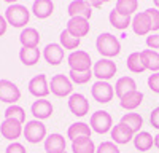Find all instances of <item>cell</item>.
<instances>
[{
  "label": "cell",
  "instance_id": "38",
  "mask_svg": "<svg viewBox=\"0 0 159 153\" xmlns=\"http://www.w3.org/2000/svg\"><path fill=\"white\" fill-rule=\"evenodd\" d=\"M148 88L151 89L153 93L159 94V72L151 73V75L148 76Z\"/></svg>",
  "mask_w": 159,
  "mask_h": 153
},
{
  "label": "cell",
  "instance_id": "48",
  "mask_svg": "<svg viewBox=\"0 0 159 153\" xmlns=\"http://www.w3.org/2000/svg\"><path fill=\"white\" fill-rule=\"evenodd\" d=\"M64 153H67V151H64Z\"/></svg>",
  "mask_w": 159,
  "mask_h": 153
},
{
  "label": "cell",
  "instance_id": "34",
  "mask_svg": "<svg viewBox=\"0 0 159 153\" xmlns=\"http://www.w3.org/2000/svg\"><path fill=\"white\" fill-rule=\"evenodd\" d=\"M3 115H5L7 120H16V121H19L21 124L25 121V110H24L22 107L16 105V104H15V105H8Z\"/></svg>",
  "mask_w": 159,
  "mask_h": 153
},
{
  "label": "cell",
  "instance_id": "2",
  "mask_svg": "<svg viewBox=\"0 0 159 153\" xmlns=\"http://www.w3.org/2000/svg\"><path fill=\"white\" fill-rule=\"evenodd\" d=\"M5 19L10 26L16 29H24L25 24H29L30 19V11L27 10V7L15 3V5H8V8L5 10Z\"/></svg>",
  "mask_w": 159,
  "mask_h": 153
},
{
  "label": "cell",
  "instance_id": "18",
  "mask_svg": "<svg viewBox=\"0 0 159 153\" xmlns=\"http://www.w3.org/2000/svg\"><path fill=\"white\" fill-rule=\"evenodd\" d=\"M43 147H45L46 153H64L65 147H67V140L64 139L62 134L54 132V134L46 136L45 142H43Z\"/></svg>",
  "mask_w": 159,
  "mask_h": 153
},
{
  "label": "cell",
  "instance_id": "17",
  "mask_svg": "<svg viewBox=\"0 0 159 153\" xmlns=\"http://www.w3.org/2000/svg\"><path fill=\"white\" fill-rule=\"evenodd\" d=\"M67 30L76 37V38H81V37H86L91 30V24H89V19H84V18H70L69 22H67Z\"/></svg>",
  "mask_w": 159,
  "mask_h": 153
},
{
  "label": "cell",
  "instance_id": "11",
  "mask_svg": "<svg viewBox=\"0 0 159 153\" xmlns=\"http://www.w3.org/2000/svg\"><path fill=\"white\" fill-rule=\"evenodd\" d=\"M67 105L75 117H84L89 113V100L81 93H73L72 96H69Z\"/></svg>",
  "mask_w": 159,
  "mask_h": 153
},
{
  "label": "cell",
  "instance_id": "44",
  "mask_svg": "<svg viewBox=\"0 0 159 153\" xmlns=\"http://www.w3.org/2000/svg\"><path fill=\"white\" fill-rule=\"evenodd\" d=\"M154 147H156V148L159 150V132H157V134L154 136Z\"/></svg>",
  "mask_w": 159,
  "mask_h": 153
},
{
  "label": "cell",
  "instance_id": "4",
  "mask_svg": "<svg viewBox=\"0 0 159 153\" xmlns=\"http://www.w3.org/2000/svg\"><path fill=\"white\" fill-rule=\"evenodd\" d=\"M49 91L57 97H67L73 94V83L69 75H52L49 81Z\"/></svg>",
  "mask_w": 159,
  "mask_h": 153
},
{
  "label": "cell",
  "instance_id": "33",
  "mask_svg": "<svg viewBox=\"0 0 159 153\" xmlns=\"http://www.w3.org/2000/svg\"><path fill=\"white\" fill-rule=\"evenodd\" d=\"M59 42H61V46H62L64 49H73V51H75V49L80 46V42H81V38L73 37L67 29H65V30H62L61 35H59Z\"/></svg>",
  "mask_w": 159,
  "mask_h": 153
},
{
  "label": "cell",
  "instance_id": "24",
  "mask_svg": "<svg viewBox=\"0 0 159 153\" xmlns=\"http://www.w3.org/2000/svg\"><path fill=\"white\" fill-rule=\"evenodd\" d=\"M143 102V93L135 89L132 93H127L126 96H123L119 99V104L124 110H135L137 107H140V104Z\"/></svg>",
  "mask_w": 159,
  "mask_h": 153
},
{
  "label": "cell",
  "instance_id": "32",
  "mask_svg": "<svg viewBox=\"0 0 159 153\" xmlns=\"http://www.w3.org/2000/svg\"><path fill=\"white\" fill-rule=\"evenodd\" d=\"M137 8H139V0H116V7H115V10L124 16L135 15Z\"/></svg>",
  "mask_w": 159,
  "mask_h": 153
},
{
  "label": "cell",
  "instance_id": "29",
  "mask_svg": "<svg viewBox=\"0 0 159 153\" xmlns=\"http://www.w3.org/2000/svg\"><path fill=\"white\" fill-rule=\"evenodd\" d=\"M142 58L145 62L147 70H151L153 73L159 72V53L154 49H143L142 51Z\"/></svg>",
  "mask_w": 159,
  "mask_h": 153
},
{
  "label": "cell",
  "instance_id": "39",
  "mask_svg": "<svg viewBox=\"0 0 159 153\" xmlns=\"http://www.w3.org/2000/svg\"><path fill=\"white\" fill-rule=\"evenodd\" d=\"M5 153H27V150H25V147L21 142H11L7 147Z\"/></svg>",
  "mask_w": 159,
  "mask_h": 153
},
{
  "label": "cell",
  "instance_id": "25",
  "mask_svg": "<svg viewBox=\"0 0 159 153\" xmlns=\"http://www.w3.org/2000/svg\"><path fill=\"white\" fill-rule=\"evenodd\" d=\"M132 142H134V147L139 150V151H148L153 148L154 145V137L148 132V131H140L134 136L132 139Z\"/></svg>",
  "mask_w": 159,
  "mask_h": 153
},
{
  "label": "cell",
  "instance_id": "41",
  "mask_svg": "<svg viewBox=\"0 0 159 153\" xmlns=\"http://www.w3.org/2000/svg\"><path fill=\"white\" fill-rule=\"evenodd\" d=\"M150 123H151V126L154 128V129L159 131V107L151 110V113H150Z\"/></svg>",
  "mask_w": 159,
  "mask_h": 153
},
{
  "label": "cell",
  "instance_id": "1",
  "mask_svg": "<svg viewBox=\"0 0 159 153\" xmlns=\"http://www.w3.org/2000/svg\"><path fill=\"white\" fill-rule=\"evenodd\" d=\"M96 49L103 58L111 59V58H115L121 53V43H119V40L113 34L102 32L96 40Z\"/></svg>",
  "mask_w": 159,
  "mask_h": 153
},
{
  "label": "cell",
  "instance_id": "36",
  "mask_svg": "<svg viewBox=\"0 0 159 153\" xmlns=\"http://www.w3.org/2000/svg\"><path fill=\"white\" fill-rule=\"evenodd\" d=\"M96 153H121V151H119L118 145L113 140H105V142L99 144V147L96 148Z\"/></svg>",
  "mask_w": 159,
  "mask_h": 153
},
{
  "label": "cell",
  "instance_id": "19",
  "mask_svg": "<svg viewBox=\"0 0 159 153\" xmlns=\"http://www.w3.org/2000/svg\"><path fill=\"white\" fill-rule=\"evenodd\" d=\"M110 136H111L113 142H115L116 145H126V144H129L130 140L134 139L135 134L132 132L127 126H124V124H121V123H118V124H115V126L111 128Z\"/></svg>",
  "mask_w": 159,
  "mask_h": 153
},
{
  "label": "cell",
  "instance_id": "35",
  "mask_svg": "<svg viewBox=\"0 0 159 153\" xmlns=\"http://www.w3.org/2000/svg\"><path fill=\"white\" fill-rule=\"evenodd\" d=\"M92 76H94V73H92V70H86V72H75V70H70L69 72V78L72 80V83L75 85H84L88 83Z\"/></svg>",
  "mask_w": 159,
  "mask_h": 153
},
{
  "label": "cell",
  "instance_id": "8",
  "mask_svg": "<svg viewBox=\"0 0 159 153\" xmlns=\"http://www.w3.org/2000/svg\"><path fill=\"white\" fill-rule=\"evenodd\" d=\"M91 94L96 102L99 104H108L115 96V86H111L108 81H100L97 80L91 88Z\"/></svg>",
  "mask_w": 159,
  "mask_h": 153
},
{
  "label": "cell",
  "instance_id": "43",
  "mask_svg": "<svg viewBox=\"0 0 159 153\" xmlns=\"http://www.w3.org/2000/svg\"><path fill=\"white\" fill-rule=\"evenodd\" d=\"M86 2L91 5V8H100V7L103 5L102 0H86Z\"/></svg>",
  "mask_w": 159,
  "mask_h": 153
},
{
  "label": "cell",
  "instance_id": "12",
  "mask_svg": "<svg viewBox=\"0 0 159 153\" xmlns=\"http://www.w3.org/2000/svg\"><path fill=\"white\" fill-rule=\"evenodd\" d=\"M24 131V128L19 121L16 120H3L0 123V134H2L3 139L7 140H11V142H18V139L21 137Z\"/></svg>",
  "mask_w": 159,
  "mask_h": 153
},
{
  "label": "cell",
  "instance_id": "13",
  "mask_svg": "<svg viewBox=\"0 0 159 153\" xmlns=\"http://www.w3.org/2000/svg\"><path fill=\"white\" fill-rule=\"evenodd\" d=\"M52 112H54L52 104L49 100H46V99H37L30 105V113L35 117V120H40V121L51 118Z\"/></svg>",
  "mask_w": 159,
  "mask_h": 153
},
{
  "label": "cell",
  "instance_id": "27",
  "mask_svg": "<svg viewBox=\"0 0 159 153\" xmlns=\"http://www.w3.org/2000/svg\"><path fill=\"white\" fill-rule=\"evenodd\" d=\"M40 56H42V53H40L38 48H21L19 51V61L27 67L35 66L40 61Z\"/></svg>",
  "mask_w": 159,
  "mask_h": 153
},
{
  "label": "cell",
  "instance_id": "28",
  "mask_svg": "<svg viewBox=\"0 0 159 153\" xmlns=\"http://www.w3.org/2000/svg\"><path fill=\"white\" fill-rule=\"evenodd\" d=\"M96 144L91 137H83L72 142V151L73 153H96Z\"/></svg>",
  "mask_w": 159,
  "mask_h": 153
},
{
  "label": "cell",
  "instance_id": "5",
  "mask_svg": "<svg viewBox=\"0 0 159 153\" xmlns=\"http://www.w3.org/2000/svg\"><path fill=\"white\" fill-rule=\"evenodd\" d=\"M89 126H91V129L94 132H97V134H107L113 128L111 115L108 112H105V110H97V112H94L91 115Z\"/></svg>",
  "mask_w": 159,
  "mask_h": 153
},
{
  "label": "cell",
  "instance_id": "30",
  "mask_svg": "<svg viewBox=\"0 0 159 153\" xmlns=\"http://www.w3.org/2000/svg\"><path fill=\"white\" fill-rule=\"evenodd\" d=\"M126 66L127 69L132 72V73H142L147 70L145 67V62H143V58H142V53L135 51V53H130L127 56V61H126Z\"/></svg>",
  "mask_w": 159,
  "mask_h": 153
},
{
  "label": "cell",
  "instance_id": "10",
  "mask_svg": "<svg viewBox=\"0 0 159 153\" xmlns=\"http://www.w3.org/2000/svg\"><path fill=\"white\" fill-rule=\"evenodd\" d=\"M27 88H29V93L32 96H35L37 99H46V96L51 93L49 91V83H48V78H46L45 73L35 75L29 81Z\"/></svg>",
  "mask_w": 159,
  "mask_h": 153
},
{
  "label": "cell",
  "instance_id": "31",
  "mask_svg": "<svg viewBox=\"0 0 159 153\" xmlns=\"http://www.w3.org/2000/svg\"><path fill=\"white\" fill-rule=\"evenodd\" d=\"M108 21H110V24L113 26L115 29H118V30H124V29H127L129 26H130L132 18H130V16H124V15H121V13H118L116 10H111V11H110V15H108Z\"/></svg>",
  "mask_w": 159,
  "mask_h": 153
},
{
  "label": "cell",
  "instance_id": "21",
  "mask_svg": "<svg viewBox=\"0 0 159 153\" xmlns=\"http://www.w3.org/2000/svg\"><path fill=\"white\" fill-rule=\"evenodd\" d=\"M91 126L84 121H76L73 124L69 126V129H67V137L72 140H78V139H83V137H91Z\"/></svg>",
  "mask_w": 159,
  "mask_h": 153
},
{
  "label": "cell",
  "instance_id": "22",
  "mask_svg": "<svg viewBox=\"0 0 159 153\" xmlns=\"http://www.w3.org/2000/svg\"><path fill=\"white\" fill-rule=\"evenodd\" d=\"M54 11V3L52 0H34L32 3V13L38 19H46Z\"/></svg>",
  "mask_w": 159,
  "mask_h": 153
},
{
  "label": "cell",
  "instance_id": "6",
  "mask_svg": "<svg viewBox=\"0 0 159 153\" xmlns=\"http://www.w3.org/2000/svg\"><path fill=\"white\" fill-rule=\"evenodd\" d=\"M67 62H69L70 70H75V72L91 70V66H92L91 54L88 53V51H83V49L72 51V53L69 54V58H67Z\"/></svg>",
  "mask_w": 159,
  "mask_h": 153
},
{
  "label": "cell",
  "instance_id": "16",
  "mask_svg": "<svg viewBox=\"0 0 159 153\" xmlns=\"http://www.w3.org/2000/svg\"><path fill=\"white\" fill-rule=\"evenodd\" d=\"M130 26H132V30L137 35H148L151 32V21H150V16L147 15V11L135 13Z\"/></svg>",
  "mask_w": 159,
  "mask_h": 153
},
{
  "label": "cell",
  "instance_id": "47",
  "mask_svg": "<svg viewBox=\"0 0 159 153\" xmlns=\"http://www.w3.org/2000/svg\"><path fill=\"white\" fill-rule=\"evenodd\" d=\"M102 2H103V3H105V2H110V0H102Z\"/></svg>",
  "mask_w": 159,
  "mask_h": 153
},
{
  "label": "cell",
  "instance_id": "26",
  "mask_svg": "<svg viewBox=\"0 0 159 153\" xmlns=\"http://www.w3.org/2000/svg\"><path fill=\"white\" fill-rule=\"evenodd\" d=\"M119 123L127 126L132 132L137 134V132H140L142 126H143V117L140 113H134V112L132 113H124L121 117V120H119Z\"/></svg>",
  "mask_w": 159,
  "mask_h": 153
},
{
  "label": "cell",
  "instance_id": "3",
  "mask_svg": "<svg viewBox=\"0 0 159 153\" xmlns=\"http://www.w3.org/2000/svg\"><path fill=\"white\" fill-rule=\"evenodd\" d=\"M25 140L29 144H40V142H45L46 139V126L43 121L40 120H30L25 123L24 126V131H22Z\"/></svg>",
  "mask_w": 159,
  "mask_h": 153
},
{
  "label": "cell",
  "instance_id": "37",
  "mask_svg": "<svg viewBox=\"0 0 159 153\" xmlns=\"http://www.w3.org/2000/svg\"><path fill=\"white\" fill-rule=\"evenodd\" d=\"M145 11H147V15L150 16L151 30H153V32L159 30V10H157V8H148V10H145Z\"/></svg>",
  "mask_w": 159,
  "mask_h": 153
},
{
  "label": "cell",
  "instance_id": "45",
  "mask_svg": "<svg viewBox=\"0 0 159 153\" xmlns=\"http://www.w3.org/2000/svg\"><path fill=\"white\" fill-rule=\"evenodd\" d=\"M3 2H7V3H10V5H15L18 0H3Z\"/></svg>",
  "mask_w": 159,
  "mask_h": 153
},
{
  "label": "cell",
  "instance_id": "46",
  "mask_svg": "<svg viewBox=\"0 0 159 153\" xmlns=\"http://www.w3.org/2000/svg\"><path fill=\"white\" fill-rule=\"evenodd\" d=\"M153 2H154V5H156V8L159 10V0H153Z\"/></svg>",
  "mask_w": 159,
  "mask_h": 153
},
{
  "label": "cell",
  "instance_id": "9",
  "mask_svg": "<svg viewBox=\"0 0 159 153\" xmlns=\"http://www.w3.org/2000/svg\"><path fill=\"white\" fill-rule=\"evenodd\" d=\"M21 99V89L18 88L16 83L10 80H0V100L5 104L15 105Z\"/></svg>",
  "mask_w": 159,
  "mask_h": 153
},
{
  "label": "cell",
  "instance_id": "20",
  "mask_svg": "<svg viewBox=\"0 0 159 153\" xmlns=\"http://www.w3.org/2000/svg\"><path fill=\"white\" fill-rule=\"evenodd\" d=\"M19 42L22 48H38L40 32L35 27H24L19 34Z\"/></svg>",
  "mask_w": 159,
  "mask_h": 153
},
{
  "label": "cell",
  "instance_id": "40",
  "mask_svg": "<svg viewBox=\"0 0 159 153\" xmlns=\"http://www.w3.org/2000/svg\"><path fill=\"white\" fill-rule=\"evenodd\" d=\"M147 46L150 49H159V34H153L147 37Z\"/></svg>",
  "mask_w": 159,
  "mask_h": 153
},
{
  "label": "cell",
  "instance_id": "7",
  "mask_svg": "<svg viewBox=\"0 0 159 153\" xmlns=\"http://www.w3.org/2000/svg\"><path fill=\"white\" fill-rule=\"evenodd\" d=\"M118 72V67L116 64L111 61V59H107V58H102L99 59L96 64H94V69H92V73L97 80L100 81H108L111 80L113 76L116 75Z\"/></svg>",
  "mask_w": 159,
  "mask_h": 153
},
{
  "label": "cell",
  "instance_id": "14",
  "mask_svg": "<svg viewBox=\"0 0 159 153\" xmlns=\"http://www.w3.org/2000/svg\"><path fill=\"white\" fill-rule=\"evenodd\" d=\"M67 13L70 18H84L89 19L92 16V8L86 0H72L67 7Z\"/></svg>",
  "mask_w": 159,
  "mask_h": 153
},
{
  "label": "cell",
  "instance_id": "42",
  "mask_svg": "<svg viewBox=\"0 0 159 153\" xmlns=\"http://www.w3.org/2000/svg\"><path fill=\"white\" fill-rule=\"evenodd\" d=\"M7 29H8V22H7L5 16L0 15V37H3L7 34Z\"/></svg>",
  "mask_w": 159,
  "mask_h": 153
},
{
  "label": "cell",
  "instance_id": "23",
  "mask_svg": "<svg viewBox=\"0 0 159 153\" xmlns=\"http://www.w3.org/2000/svg\"><path fill=\"white\" fill-rule=\"evenodd\" d=\"M137 89V83L135 80L132 78V76H121V78H118L116 83H115V94L121 99L123 96H126L127 93H132Z\"/></svg>",
  "mask_w": 159,
  "mask_h": 153
},
{
  "label": "cell",
  "instance_id": "15",
  "mask_svg": "<svg viewBox=\"0 0 159 153\" xmlns=\"http://www.w3.org/2000/svg\"><path fill=\"white\" fill-rule=\"evenodd\" d=\"M65 49L61 46V43H48L43 49V58L49 66H59L64 61Z\"/></svg>",
  "mask_w": 159,
  "mask_h": 153
}]
</instances>
